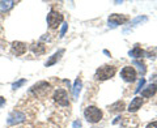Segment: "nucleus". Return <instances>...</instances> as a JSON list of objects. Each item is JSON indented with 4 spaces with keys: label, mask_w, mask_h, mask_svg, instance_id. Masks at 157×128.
<instances>
[{
    "label": "nucleus",
    "mask_w": 157,
    "mask_h": 128,
    "mask_svg": "<svg viewBox=\"0 0 157 128\" xmlns=\"http://www.w3.org/2000/svg\"><path fill=\"white\" fill-rule=\"evenodd\" d=\"M124 107H126V105L123 101H118L115 103H113L111 106H109V111L110 112H121L124 110Z\"/></svg>",
    "instance_id": "nucleus-12"
},
{
    "label": "nucleus",
    "mask_w": 157,
    "mask_h": 128,
    "mask_svg": "<svg viewBox=\"0 0 157 128\" xmlns=\"http://www.w3.org/2000/svg\"><path fill=\"white\" fill-rule=\"evenodd\" d=\"M81 80L80 78H76V81H75V85H73V97H75V100L78 97V93H80L81 90Z\"/></svg>",
    "instance_id": "nucleus-15"
},
{
    "label": "nucleus",
    "mask_w": 157,
    "mask_h": 128,
    "mask_svg": "<svg viewBox=\"0 0 157 128\" xmlns=\"http://www.w3.org/2000/svg\"><path fill=\"white\" fill-rule=\"evenodd\" d=\"M121 76L127 82H134L136 80V77H137V73L134 70V67H124L121 72Z\"/></svg>",
    "instance_id": "nucleus-7"
},
{
    "label": "nucleus",
    "mask_w": 157,
    "mask_h": 128,
    "mask_svg": "<svg viewBox=\"0 0 157 128\" xmlns=\"http://www.w3.org/2000/svg\"><path fill=\"white\" fill-rule=\"evenodd\" d=\"M63 54H64V50H59L58 52H55V54H54V55L46 62V67H50V66H52V64H55V63L59 60V59L62 58Z\"/></svg>",
    "instance_id": "nucleus-13"
},
{
    "label": "nucleus",
    "mask_w": 157,
    "mask_h": 128,
    "mask_svg": "<svg viewBox=\"0 0 157 128\" xmlns=\"http://www.w3.org/2000/svg\"><path fill=\"white\" fill-rule=\"evenodd\" d=\"M26 45L22 42H13L12 43V54L16 56H21L26 52Z\"/></svg>",
    "instance_id": "nucleus-8"
},
{
    "label": "nucleus",
    "mask_w": 157,
    "mask_h": 128,
    "mask_svg": "<svg viewBox=\"0 0 157 128\" xmlns=\"http://www.w3.org/2000/svg\"><path fill=\"white\" fill-rule=\"evenodd\" d=\"M144 84H145V80H144V78H141V80L139 81V86H137L136 89H135V92H136V93H139V92H140V88H143Z\"/></svg>",
    "instance_id": "nucleus-21"
},
{
    "label": "nucleus",
    "mask_w": 157,
    "mask_h": 128,
    "mask_svg": "<svg viewBox=\"0 0 157 128\" xmlns=\"http://www.w3.org/2000/svg\"><path fill=\"white\" fill-rule=\"evenodd\" d=\"M14 6V2H0V9L2 11H8Z\"/></svg>",
    "instance_id": "nucleus-17"
},
{
    "label": "nucleus",
    "mask_w": 157,
    "mask_h": 128,
    "mask_svg": "<svg viewBox=\"0 0 157 128\" xmlns=\"http://www.w3.org/2000/svg\"><path fill=\"white\" fill-rule=\"evenodd\" d=\"M54 101H55L58 105L60 106H70V101H68V96L67 92L64 89H58L55 93H54Z\"/></svg>",
    "instance_id": "nucleus-5"
},
{
    "label": "nucleus",
    "mask_w": 157,
    "mask_h": 128,
    "mask_svg": "<svg viewBox=\"0 0 157 128\" xmlns=\"http://www.w3.org/2000/svg\"><path fill=\"white\" fill-rule=\"evenodd\" d=\"M134 64H135V66H137V68H139V71H140L141 75H144V73H145V66H144V64L140 63V62H137V60H135Z\"/></svg>",
    "instance_id": "nucleus-18"
},
{
    "label": "nucleus",
    "mask_w": 157,
    "mask_h": 128,
    "mask_svg": "<svg viewBox=\"0 0 157 128\" xmlns=\"http://www.w3.org/2000/svg\"><path fill=\"white\" fill-rule=\"evenodd\" d=\"M156 92H157V85H155V84H151L149 86H147L145 89L141 92V96H143L144 98H151Z\"/></svg>",
    "instance_id": "nucleus-11"
},
{
    "label": "nucleus",
    "mask_w": 157,
    "mask_h": 128,
    "mask_svg": "<svg viewBox=\"0 0 157 128\" xmlns=\"http://www.w3.org/2000/svg\"><path fill=\"white\" fill-rule=\"evenodd\" d=\"M128 55L132 56V58H143L145 55V52H144V50H141L139 46H135L134 50H131L128 52Z\"/></svg>",
    "instance_id": "nucleus-14"
},
{
    "label": "nucleus",
    "mask_w": 157,
    "mask_h": 128,
    "mask_svg": "<svg viewBox=\"0 0 157 128\" xmlns=\"http://www.w3.org/2000/svg\"><path fill=\"white\" fill-rule=\"evenodd\" d=\"M50 89H51L50 84H47L46 81H41V82L36 84L34 86H32L30 93L36 94V97H45L46 94H48Z\"/></svg>",
    "instance_id": "nucleus-3"
},
{
    "label": "nucleus",
    "mask_w": 157,
    "mask_h": 128,
    "mask_svg": "<svg viewBox=\"0 0 157 128\" xmlns=\"http://www.w3.org/2000/svg\"><path fill=\"white\" fill-rule=\"evenodd\" d=\"M26 118L25 115L22 114V112H20V111H13L11 112V115L8 116V124H14V123H20V122H22V120H25Z\"/></svg>",
    "instance_id": "nucleus-9"
},
{
    "label": "nucleus",
    "mask_w": 157,
    "mask_h": 128,
    "mask_svg": "<svg viewBox=\"0 0 157 128\" xmlns=\"http://www.w3.org/2000/svg\"><path fill=\"white\" fill-rule=\"evenodd\" d=\"M73 128H81V122L80 120L73 122Z\"/></svg>",
    "instance_id": "nucleus-22"
},
{
    "label": "nucleus",
    "mask_w": 157,
    "mask_h": 128,
    "mask_svg": "<svg viewBox=\"0 0 157 128\" xmlns=\"http://www.w3.org/2000/svg\"><path fill=\"white\" fill-rule=\"evenodd\" d=\"M84 116L89 123H97L102 119V111L94 106H88L84 111Z\"/></svg>",
    "instance_id": "nucleus-2"
},
{
    "label": "nucleus",
    "mask_w": 157,
    "mask_h": 128,
    "mask_svg": "<svg viewBox=\"0 0 157 128\" xmlns=\"http://www.w3.org/2000/svg\"><path fill=\"white\" fill-rule=\"evenodd\" d=\"M141 105H143V100H141L140 97H135L134 100L131 101V103H130L128 111H130V112H135V111H137V110L140 109Z\"/></svg>",
    "instance_id": "nucleus-10"
},
{
    "label": "nucleus",
    "mask_w": 157,
    "mask_h": 128,
    "mask_svg": "<svg viewBox=\"0 0 157 128\" xmlns=\"http://www.w3.org/2000/svg\"><path fill=\"white\" fill-rule=\"evenodd\" d=\"M130 20L128 16H124V14H111V16L109 17V26L111 28H115L118 25H123L124 22H127Z\"/></svg>",
    "instance_id": "nucleus-6"
},
{
    "label": "nucleus",
    "mask_w": 157,
    "mask_h": 128,
    "mask_svg": "<svg viewBox=\"0 0 157 128\" xmlns=\"http://www.w3.org/2000/svg\"><path fill=\"white\" fill-rule=\"evenodd\" d=\"M32 50H33V52H36L37 55H39V54H43L46 51V47L42 45V43H38V45H33L32 46Z\"/></svg>",
    "instance_id": "nucleus-16"
},
{
    "label": "nucleus",
    "mask_w": 157,
    "mask_h": 128,
    "mask_svg": "<svg viewBox=\"0 0 157 128\" xmlns=\"http://www.w3.org/2000/svg\"><path fill=\"white\" fill-rule=\"evenodd\" d=\"M62 21H63V14L56 12V11H54V9L47 14V24L51 29L58 28L59 24H60Z\"/></svg>",
    "instance_id": "nucleus-4"
},
{
    "label": "nucleus",
    "mask_w": 157,
    "mask_h": 128,
    "mask_svg": "<svg viewBox=\"0 0 157 128\" xmlns=\"http://www.w3.org/2000/svg\"><path fill=\"white\" fill-rule=\"evenodd\" d=\"M25 78H22V80H20V81H17V82H14L13 84V85H12V89L13 90H16V89H18V88L20 86H21V85H24V84H25Z\"/></svg>",
    "instance_id": "nucleus-19"
},
{
    "label": "nucleus",
    "mask_w": 157,
    "mask_h": 128,
    "mask_svg": "<svg viewBox=\"0 0 157 128\" xmlns=\"http://www.w3.org/2000/svg\"><path fill=\"white\" fill-rule=\"evenodd\" d=\"M67 28H68V24H67V22H64V24H63V26H62V30H60V37H63V36L66 34Z\"/></svg>",
    "instance_id": "nucleus-20"
},
{
    "label": "nucleus",
    "mask_w": 157,
    "mask_h": 128,
    "mask_svg": "<svg viewBox=\"0 0 157 128\" xmlns=\"http://www.w3.org/2000/svg\"><path fill=\"white\" fill-rule=\"evenodd\" d=\"M117 72V68L114 66H102L97 70L96 72V78L100 81H104V80H109V78H111L113 76L115 75Z\"/></svg>",
    "instance_id": "nucleus-1"
},
{
    "label": "nucleus",
    "mask_w": 157,
    "mask_h": 128,
    "mask_svg": "<svg viewBox=\"0 0 157 128\" xmlns=\"http://www.w3.org/2000/svg\"><path fill=\"white\" fill-rule=\"evenodd\" d=\"M4 103H6V98H4V97H0V107H2Z\"/></svg>",
    "instance_id": "nucleus-24"
},
{
    "label": "nucleus",
    "mask_w": 157,
    "mask_h": 128,
    "mask_svg": "<svg viewBox=\"0 0 157 128\" xmlns=\"http://www.w3.org/2000/svg\"><path fill=\"white\" fill-rule=\"evenodd\" d=\"M145 128H157V122H152V123H149V124Z\"/></svg>",
    "instance_id": "nucleus-23"
}]
</instances>
